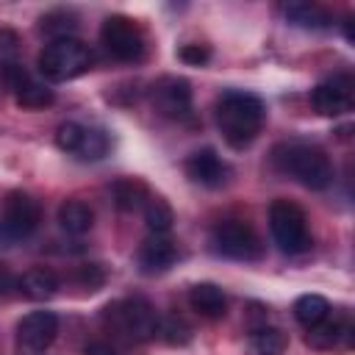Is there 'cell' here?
I'll return each mask as SVG.
<instances>
[{"label": "cell", "instance_id": "cell-7", "mask_svg": "<svg viewBox=\"0 0 355 355\" xmlns=\"http://www.w3.org/2000/svg\"><path fill=\"white\" fill-rule=\"evenodd\" d=\"M211 247L233 261H258L263 252V244L252 225L244 219H222L211 227Z\"/></svg>", "mask_w": 355, "mask_h": 355}, {"label": "cell", "instance_id": "cell-30", "mask_svg": "<svg viewBox=\"0 0 355 355\" xmlns=\"http://www.w3.org/2000/svg\"><path fill=\"white\" fill-rule=\"evenodd\" d=\"M11 288H14V277H11L8 266H3V263H0V297H3V294H8Z\"/></svg>", "mask_w": 355, "mask_h": 355}, {"label": "cell", "instance_id": "cell-4", "mask_svg": "<svg viewBox=\"0 0 355 355\" xmlns=\"http://www.w3.org/2000/svg\"><path fill=\"white\" fill-rule=\"evenodd\" d=\"M89 67H92V50H89V44H83L75 36L53 39L39 53V72L53 83L72 80V78L89 72Z\"/></svg>", "mask_w": 355, "mask_h": 355}, {"label": "cell", "instance_id": "cell-10", "mask_svg": "<svg viewBox=\"0 0 355 355\" xmlns=\"http://www.w3.org/2000/svg\"><path fill=\"white\" fill-rule=\"evenodd\" d=\"M311 103L322 116H341L347 111H352L355 105V83L347 72H338L327 80H322L313 92H311Z\"/></svg>", "mask_w": 355, "mask_h": 355}, {"label": "cell", "instance_id": "cell-31", "mask_svg": "<svg viewBox=\"0 0 355 355\" xmlns=\"http://www.w3.org/2000/svg\"><path fill=\"white\" fill-rule=\"evenodd\" d=\"M28 355H44V352H28Z\"/></svg>", "mask_w": 355, "mask_h": 355}, {"label": "cell", "instance_id": "cell-13", "mask_svg": "<svg viewBox=\"0 0 355 355\" xmlns=\"http://www.w3.org/2000/svg\"><path fill=\"white\" fill-rule=\"evenodd\" d=\"M153 103L164 116H172V119L189 116V111H191V86H189V80L172 78V75L161 78L153 86Z\"/></svg>", "mask_w": 355, "mask_h": 355}, {"label": "cell", "instance_id": "cell-24", "mask_svg": "<svg viewBox=\"0 0 355 355\" xmlns=\"http://www.w3.org/2000/svg\"><path fill=\"white\" fill-rule=\"evenodd\" d=\"M14 94H17V103H19L22 108H47V105L55 100L53 89H47L44 83H36V80H31V78H25V80L14 89Z\"/></svg>", "mask_w": 355, "mask_h": 355}, {"label": "cell", "instance_id": "cell-14", "mask_svg": "<svg viewBox=\"0 0 355 355\" xmlns=\"http://www.w3.org/2000/svg\"><path fill=\"white\" fill-rule=\"evenodd\" d=\"M305 341H308V347H313V349L349 347V341H352V322H349V313L327 316L324 322H319L316 327L308 330Z\"/></svg>", "mask_w": 355, "mask_h": 355}, {"label": "cell", "instance_id": "cell-27", "mask_svg": "<svg viewBox=\"0 0 355 355\" xmlns=\"http://www.w3.org/2000/svg\"><path fill=\"white\" fill-rule=\"evenodd\" d=\"M75 280H78L83 288L97 291V288L105 283V269H103V263H83V266L75 269Z\"/></svg>", "mask_w": 355, "mask_h": 355}, {"label": "cell", "instance_id": "cell-6", "mask_svg": "<svg viewBox=\"0 0 355 355\" xmlns=\"http://www.w3.org/2000/svg\"><path fill=\"white\" fill-rule=\"evenodd\" d=\"M42 219V205L25 191H11L0 211V247H11L28 239Z\"/></svg>", "mask_w": 355, "mask_h": 355}, {"label": "cell", "instance_id": "cell-28", "mask_svg": "<svg viewBox=\"0 0 355 355\" xmlns=\"http://www.w3.org/2000/svg\"><path fill=\"white\" fill-rule=\"evenodd\" d=\"M180 58H183L186 64L200 67V64H205V61L211 58V50H208L205 44H183V47H180Z\"/></svg>", "mask_w": 355, "mask_h": 355}, {"label": "cell", "instance_id": "cell-15", "mask_svg": "<svg viewBox=\"0 0 355 355\" xmlns=\"http://www.w3.org/2000/svg\"><path fill=\"white\" fill-rule=\"evenodd\" d=\"M178 258V247L169 236H155L150 233L141 247H139V266L141 272L147 275H158V272H166Z\"/></svg>", "mask_w": 355, "mask_h": 355}, {"label": "cell", "instance_id": "cell-11", "mask_svg": "<svg viewBox=\"0 0 355 355\" xmlns=\"http://www.w3.org/2000/svg\"><path fill=\"white\" fill-rule=\"evenodd\" d=\"M58 336V316L53 311H31L17 324V338L28 352H44Z\"/></svg>", "mask_w": 355, "mask_h": 355}, {"label": "cell", "instance_id": "cell-9", "mask_svg": "<svg viewBox=\"0 0 355 355\" xmlns=\"http://www.w3.org/2000/svg\"><path fill=\"white\" fill-rule=\"evenodd\" d=\"M55 144L80 161H97L108 153V136L80 122H61L55 130Z\"/></svg>", "mask_w": 355, "mask_h": 355}, {"label": "cell", "instance_id": "cell-3", "mask_svg": "<svg viewBox=\"0 0 355 355\" xmlns=\"http://www.w3.org/2000/svg\"><path fill=\"white\" fill-rule=\"evenodd\" d=\"M103 322L108 330L130 341H150L153 336H158V313L144 297H125L108 302L103 308Z\"/></svg>", "mask_w": 355, "mask_h": 355}, {"label": "cell", "instance_id": "cell-19", "mask_svg": "<svg viewBox=\"0 0 355 355\" xmlns=\"http://www.w3.org/2000/svg\"><path fill=\"white\" fill-rule=\"evenodd\" d=\"M111 197H114V205H116L119 211L130 214V211L144 208L150 191H147V186H144L141 180H136V178H119V180H114V186H111Z\"/></svg>", "mask_w": 355, "mask_h": 355}, {"label": "cell", "instance_id": "cell-1", "mask_svg": "<svg viewBox=\"0 0 355 355\" xmlns=\"http://www.w3.org/2000/svg\"><path fill=\"white\" fill-rule=\"evenodd\" d=\"M214 116H216V125L230 147H247L261 133L266 108H263L261 97L241 92V89H230V92L219 94Z\"/></svg>", "mask_w": 355, "mask_h": 355}, {"label": "cell", "instance_id": "cell-2", "mask_svg": "<svg viewBox=\"0 0 355 355\" xmlns=\"http://www.w3.org/2000/svg\"><path fill=\"white\" fill-rule=\"evenodd\" d=\"M272 164L277 172L294 178L297 183H302L305 189L313 191H324L333 186V164L327 158L324 150H319L316 144H305V141H283L272 150Z\"/></svg>", "mask_w": 355, "mask_h": 355}, {"label": "cell", "instance_id": "cell-25", "mask_svg": "<svg viewBox=\"0 0 355 355\" xmlns=\"http://www.w3.org/2000/svg\"><path fill=\"white\" fill-rule=\"evenodd\" d=\"M158 336L166 341V344H178V347H183V344H189L191 341V327L180 319V316H166V319H158Z\"/></svg>", "mask_w": 355, "mask_h": 355}, {"label": "cell", "instance_id": "cell-20", "mask_svg": "<svg viewBox=\"0 0 355 355\" xmlns=\"http://www.w3.org/2000/svg\"><path fill=\"white\" fill-rule=\"evenodd\" d=\"M283 17L300 28H327L333 22V14L316 3H286Z\"/></svg>", "mask_w": 355, "mask_h": 355}, {"label": "cell", "instance_id": "cell-17", "mask_svg": "<svg viewBox=\"0 0 355 355\" xmlns=\"http://www.w3.org/2000/svg\"><path fill=\"white\" fill-rule=\"evenodd\" d=\"M58 225L69 236H83L94 225V211L83 200H64L58 205Z\"/></svg>", "mask_w": 355, "mask_h": 355}, {"label": "cell", "instance_id": "cell-12", "mask_svg": "<svg viewBox=\"0 0 355 355\" xmlns=\"http://www.w3.org/2000/svg\"><path fill=\"white\" fill-rule=\"evenodd\" d=\"M183 166H186V175H189L194 183L205 186V189H219V186H225V183L230 180V175H233L230 164H227L216 150H211V147L191 153Z\"/></svg>", "mask_w": 355, "mask_h": 355}, {"label": "cell", "instance_id": "cell-8", "mask_svg": "<svg viewBox=\"0 0 355 355\" xmlns=\"http://www.w3.org/2000/svg\"><path fill=\"white\" fill-rule=\"evenodd\" d=\"M100 42L105 47L108 55H114L116 61H139L144 55V33L141 28L122 14L105 17L103 28H100Z\"/></svg>", "mask_w": 355, "mask_h": 355}, {"label": "cell", "instance_id": "cell-16", "mask_svg": "<svg viewBox=\"0 0 355 355\" xmlns=\"http://www.w3.org/2000/svg\"><path fill=\"white\" fill-rule=\"evenodd\" d=\"M189 305L202 319H222L227 313V297L216 283H197L189 288Z\"/></svg>", "mask_w": 355, "mask_h": 355}, {"label": "cell", "instance_id": "cell-29", "mask_svg": "<svg viewBox=\"0 0 355 355\" xmlns=\"http://www.w3.org/2000/svg\"><path fill=\"white\" fill-rule=\"evenodd\" d=\"M83 355H116V349L108 341H89L83 347Z\"/></svg>", "mask_w": 355, "mask_h": 355}, {"label": "cell", "instance_id": "cell-21", "mask_svg": "<svg viewBox=\"0 0 355 355\" xmlns=\"http://www.w3.org/2000/svg\"><path fill=\"white\" fill-rule=\"evenodd\" d=\"M286 333L269 324H258L250 330V355H283L286 352Z\"/></svg>", "mask_w": 355, "mask_h": 355}, {"label": "cell", "instance_id": "cell-5", "mask_svg": "<svg viewBox=\"0 0 355 355\" xmlns=\"http://www.w3.org/2000/svg\"><path fill=\"white\" fill-rule=\"evenodd\" d=\"M269 230H272L275 244L288 255L308 252L313 244L311 230H308V216L291 200H275L269 205Z\"/></svg>", "mask_w": 355, "mask_h": 355}, {"label": "cell", "instance_id": "cell-26", "mask_svg": "<svg viewBox=\"0 0 355 355\" xmlns=\"http://www.w3.org/2000/svg\"><path fill=\"white\" fill-rule=\"evenodd\" d=\"M75 28H78V22H75V14H69V11H50L42 17V31L55 39H67Z\"/></svg>", "mask_w": 355, "mask_h": 355}, {"label": "cell", "instance_id": "cell-22", "mask_svg": "<svg viewBox=\"0 0 355 355\" xmlns=\"http://www.w3.org/2000/svg\"><path fill=\"white\" fill-rule=\"evenodd\" d=\"M327 316H330V302L324 297H319V294H302V297H297V302H294V319L305 330L316 327Z\"/></svg>", "mask_w": 355, "mask_h": 355}, {"label": "cell", "instance_id": "cell-23", "mask_svg": "<svg viewBox=\"0 0 355 355\" xmlns=\"http://www.w3.org/2000/svg\"><path fill=\"white\" fill-rule=\"evenodd\" d=\"M144 222H147V230L155 233V236H166L172 230V222H175V214H172V205L164 200V197H147L144 202Z\"/></svg>", "mask_w": 355, "mask_h": 355}, {"label": "cell", "instance_id": "cell-18", "mask_svg": "<svg viewBox=\"0 0 355 355\" xmlns=\"http://www.w3.org/2000/svg\"><path fill=\"white\" fill-rule=\"evenodd\" d=\"M17 286H19V291H22L25 297H31V300H50V297L58 291V277H55V272L47 269V266H33V269H28V272L17 280Z\"/></svg>", "mask_w": 355, "mask_h": 355}]
</instances>
